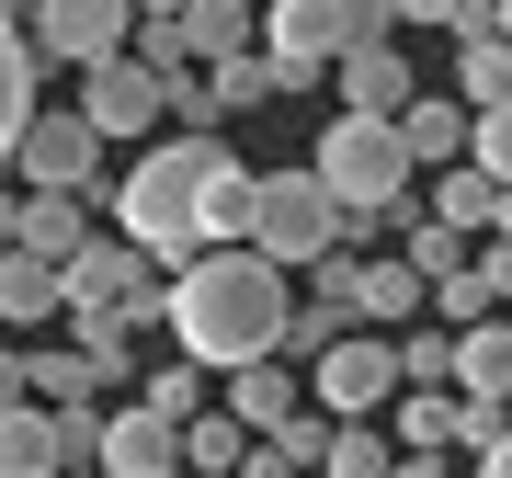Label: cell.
<instances>
[{"label": "cell", "mask_w": 512, "mask_h": 478, "mask_svg": "<svg viewBox=\"0 0 512 478\" xmlns=\"http://www.w3.org/2000/svg\"><path fill=\"white\" fill-rule=\"evenodd\" d=\"M137 410H148V422H171V433H183L194 410H217V376H205V365H183V353H171L160 376H137Z\"/></svg>", "instance_id": "obj_25"}, {"label": "cell", "mask_w": 512, "mask_h": 478, "mask_svg": "<svg viewBox=\"0 0 512 478\" xmlns=\"http://www.w3.org/2000/svg\"><path fill=\"white\" fill-rule=\"evenodd\" d=\"M387 126H399L410 171H456V160H467V103H456V92H410Z\"/></svg>", "instance_id": "obj_18"}, {"label": "cell", "mask_w": 512, "mask_h": 478, "mask_svg": "<svg viewBox=\"0 0 512 478\" xmlns=\"http://www.w3.org/2000/svg\"><path fill=\"white\" fill-rule=\"evenodd\" d=\"M69 456H57V410L46 399H12L0 410V478H57Z\"/></svg>", "instance_id": "obj_21"}, {"label": "cell", "mask_w": 512, "mask_h": 478, "mask_svg": "<svg viewBox=\"0 0 512 478\" xmlns=\"http://www.w3.org/2000/svg\"><path fill=\"white\" fill-rule=\"evenodd\" d=\"M217 387H228V399H217V410H228V422H239V433H251V444H262V433H285V422H296V410H319V399H308V376H296V365H285V353H262V365H228Z\"/></svg>", "instance_id": "obj_11"}, {"label": "cell", "mask_w": 512, "mask_h": 478, "mask_svg": "<svg viewBox=\"0 0 512 478\" xmlns=\"http://www.w3.org/2000/svg\"><path fill=\"white\" fill-rule=\"evenodd\" d=\"M387 478H444V456H399V467H387Z\"/></svg>", "instance_id": "obj_38"}, {"label": "cell", "mask_w": 512, "mask_h": 478, "mask_svg": "<svg viewBox=\"0 0 512 478\" xmlns=\"http://www.w3.org/2000/svg\"><path fill=\"white\" fill-rule=\"evenodd\" d=\"M444 387H456V399L512 410V308H490V319H467V331H456V365H444Z\"/></svg>", "instance_id": "obj_16"}, {"label": "cell", "mask_w": 512, "mask_h": 478, "mask_svg": "<svg viewBox=\"0 0 512 478\" xmlns=\"http://www.w3.org/2000/svg\"><path fill=\"white\" fill-rule=\"evenodd\" d=\"M57 478H92V467H57Z\"/></svg>", "instance_id": "obj_42"}, {"label": "cell", "mask_w": 512, "mask_h": 478, "mask_svg": "<svg viewBox=\"0 0 512 478\" xmlns=\"http://www.w3.org/2000/svg\"><path fill=\"white\" fill-rule=\"evenodd\" d=\"M205 80H217V103H228V114L274 103V80H262V46H251V57H217V69H205Z\"/></svg>", "instance_id": "obj_32"}, {"label": "cell", "mask_w": 512, "mask_h": 478, "mask_svg": "<svg viewBox=\"0 0 512 478\" xmlns=\"http://www.w3.org/2000/svg\"><path fill=\"white\" fill-rule=\"evenodd\" d=\"M387 467H399L387 422H330L319 433V478H387Z\"/></svg>", "instance_id": "obj_28"}, {"label": "cell", "mask_w": 512, "mask_h": 478, "mask_svg": "<svg viewBox=\"0 0 512 478\" xmlns=\"http://www.w3.org/2000/svg\"><path fill=\"white\" fill-rule=\"evenodd\" d=\"M330 92H342V114H399L421 80H410V57H399V35H353L342 57H330Z\"/></svg>", "instance_id": "obj_12"}, {"label": "cell", "mask_w": 512, "mask_h": 478, "mask_svg": "<svg viewBox=\"0 0 512 478\" xmlns=\"http://www.w3.org/2000/svg\"><path fill=\"white\" fill-rule=\"evenodd\" d=\"M12 194H23V183H12V171H0V239H12Z\"/></svg>", "instance_id": "obj_39"}, {"label": "cell", "mask_w": 512, "mask_h": 478, "mask_svg": "<svg viewBox=\"0 0 512 478\" xmlns=\"http://www.w3.org/2000/svg\"><path fill=\"white\" fill-rule=\"evenodd\" d=\"M490 205H501V183H478L467 160H456V171H433V217L456 228V239H478V228H490Z\"/></svg>", "instance_id": "obj_29"}, {"label": "cell", "mask_w": 512, "mask_h": 478, "mask_svg": "<svg viewBox=\"0 0 512 478\" xmlns=\"http://www.w3.org/2000/svg\"><path fill=\"white\" fill-rule=\"evenodd\" d=\"M0 171H12L23 194H92V205H114V183H103V137L80 126L69 103H35V114H23V137H12V160H0Z\"/></svg>", "instance_id": "obj_6"}, {"label": "cell", "mask_w": 512, "mask_h": 478, "mask_svg": "<svg viewBox=\"0 0 512 478\" xmlns=\"http://www.w3.org/2000/svg\"><path fill=\"white\" fill-rule=\"evenodd\" d=\"M399 262H410L421 285H444V274H456V262H467V239H456V228L433 217V205L410 194V205H399Z\"/></svg>", "instance_id": "obj_26"}, {"label": "cell", "mask_w": 512, "mask_h": 478, "mask_svg": "<svg viewBox=\"0 0 512 478\" xmlns=\"http://www.w3.org/2000/svg\"><path fill=\"white\" fill-rule=\"evenodd\" d=\"M308 399L330 410V422H376L387 399H399V353H387V331H342L330 353H308Z\"/></svg>", "instance_id": "obj_8"}, {"label": "cell", "mask_w": 512, "mask_h": 478, "mask_svg": "<svg viewBox=\"0 0 512 478\" xmlns=\"http://www.w3.org/2000/svg\"><path fill=\"white\" fill-rule=\"evenodd\" d=\"M126 0H23V46H35V69H92V57H126Z\"/></svg>", "instance_id": "obj_9"}, {"label": "cell", "mask_w": 512, "mask_h": 478, "mask_svg": "<svg viewBox=\"0 0 512 478\" xmlns=\"http://www.w3.org/2000/svg\"><path fill=\"white\" fill-rule=\"evenodd\" d=\"M456 12H467V0H387V23H433V35H444Z\"/></svg>", "instance_id": "obj_35"}, {"label": "cell", "mask_w": 512, "mask_h": 478, "mask_svg": "<svg viewBox=\"0 0 512 478\" xmlns=\"http://www.w3.org/2000/svg\"><path fill=\"white\" fill-rule=\"evenodd\" d=\"M319 433H330V410H296V422H285V433H262V444H274L296 478H308V467H319Z\"/></svg>", "instance_id": "obj_34"}, {"label": "cell", "mask_w": 512, "mask_h": 478, "mask_svg": "<svg viewBox=\"0 0 512 478\" xmlns=\"http://www.w3.org/2000/svg\"><path fill=\"white\" fill-rule=\"evenodd\" d=\"M444 35H456V103H467V114L512 103V35L490 23V0H467V12L444 23Z\"/></svg>", "instance_id": "obj_14"}, {"label": "cell", "mask_w": 512, "mask_h": 478, "mask_svg": "<svg viewBox=\"0 0 512 478\" xmlns=\"http://www.w3.org/2000/svg\"><path fill=\"white\" fill-rule=\"evenodd\" d=\"M467 467H478V478H512V422H501L490 444H478V456H467Z\"/></svg>", "instance_id": "obj_36"}, {"label": "cell", "mask_w": 512, "mask_h": 478, "mask_svg": "<svg viewBox=\"0 0 512 478\" xmlns=\"http://www.w3.org/2000/svg\"><path fill=\"white\" fill-rule=\"evenodd\" d=\"M387 353H399V387H444V365H456V331H387Z\"/></svg>", "instance_id": "obj_31"}, {"label": "cell", "mask_w": 512, "mask_h": 478, "mask_svg": "<svg viewBox=\"0 0 512 478\" xmlns=\"http://www.w3.org/2000/svg\"><path fill=\"white\" fill-rule=\"evenodd\" d=\"M171 23H183V57H194V69H217V57H251V46H262V12H251V0H183Z\"/></svg>", "instance_id": "obj_20"}, {"label": "cell", "mask_w": 512, "mask_h": 478, "mask_svg": "<svg viewBox=\"0 0 512 478\" xmlns=\"http://www.w3.org/2000/svg\"><path fill=\"white\" fill-rule=\"evenodd\" d=\"M12 399H23V353L0 342V410H12Z\"/></svg>", "instance_id": "obj_37"}, {"label": "cell", "mask_w": 512, "mask_h": 478, "mask_svg": "<svg viewBox=\"0 0 512 478\" xmlns=\"http://www.w3.org/2000/svg\"><path fill=\"white\" fill-rule=\"evenodd\" d=\"M23 399L80 410V399H103V376H92V353H80V342H57V353H23Z\"/></svg>", "instance_id": "obj_23"}, {"label": "cell", "mask_w": 512, "mask_h": 478, "mask_svg": "<svg viewBox=\"0 0 512 478\" xmlns=\"http://www.w3.org/2000/svg\"><path fill=\"white\" fill-rule=\"evenodd\" d=\"M467 274H478V296H490V308H512V239H501V228H478Z\"/></svg>", "instance_id": "obj_33"}, {"label": "cell", "mask_w": 512, "mask_h": 478, "mask_svg": "<svg viewBox=\"0 0 512 478\" xmlns=\"http://www.w3.org/2000/svg\"><path fill=\"white\" fill-rule=\"evenodd\" d=\"M421 296H433V285H421L399 251L353 262V319H365V331H410V319H421Z\"/></svg>", "instance_id": "obj_19"}, {"label": "cell", "mask_w": 512, "mask_h": 478, "mask_svg": "<svg viewBox=\"0 0 512 478\" xmlns=\"http://www.w3.org/2000/svg\"><path fill=\"white\" fill-rule=\"evenodd\" d=\"M342 239H353V217L308 183V171H262V194H251V239H239V251H262L274 274H308V262L342 251Z\"/></svg>", "instance_id": "obj_4"}, {"label": "cell", "mask_w": 512, "mask_h": 478, "mask_svg": "<svg viewBox=\"0 0 512 478\" xmlns=\"http://www.w3.org/2000/svg\"><path fill=\"white\" fill-rule=\"evenodd\" d=\"M160 478H183V467H160Z\"/></svg>", "instance_id": "obj_43"}, {"label": "cell", "mask_w": 512, "mask_h": 478, "mask_svg": "<svg viewBox=\"0 0 512 478\" xmlns=\"http://www.w3.org/2000/svg\"><path fill=\"white\" fill-rule=\"evenodd\" d=\"M126 12H137V23H148V12H183V0H126Z\"/></svg>", "instance_id": "obj_40"}, {"label": "cell", "mask_w": 512, "mask_h": 478, "mask_svg": "<svg viewBox=\"0 0 512 478\" xmlns=\"http://www.w3.org/2000/svg\"><path fill=\"white\" fill-rule=\"evenodd\" d=\"M308 183L342 205L353 228H376V217H399V205L421 194V171H410V148H399V126H387V114H330Z\"/></svg>", "instance_id": "obj_3"}, {"label": "cell", "mask_w": 512, "mask_h": 478, "mask_svg": "<svg viewBox=\"0 0 512 478\" xmlns=\"http://www.w3.org/2000/svg\"><path fill=\"white\" fill-rule=\"evenodd\" d=\"M23 114H35V46H23V12L0 0V160H12Z\"/></svg>", "instance_id": "obj_22"}, {"label": "cell", "mask_w": 512, "mask_h": 478, "mask_svg": "<svg viewBox=\"0 0 512 478\" xmlns=\"http://www.w3.org/2000/svg\"><path fill=\"white\" fill-rule=\"evenodd\" d=\"M490 23H501V35H512V0H490Z\"/></svg>", "instance_id": "obj_41"}, {"label": "cell", "mask_w": 512, "mask_h": 478, "mask_svg": "<svg viewBox=\"0 0 512 478\" xmlns=\"http://www.w3.org/2000/svg\"><path fill=\"white\" fill-rule=\"evenodd\" d=\"M80 239H103V217H92V194H12V239L0 251H23V262H69Z\"/></svg>", "instance_id": "obj_13"}, {"label": "cell", "mask_w": 512, "mask_h": 478, "mask_svg": "<svg viewBox=\"0 0 512 478\" xmlns=\"http://www.w3.org/2000/svg\"><path fill=\"white\" fill-rule=\"evenodd\" d=\"M0 331H57V274L23 251H0Z\"/></svg>", "instance_id": "obj_24"}, {"label": "cell", "mask_w": 512, "mask_h": 478, "mask_svg": "<svg viewBox=\"0 0 512 478\" xmlns=\"http://www.w3.org/2000/svg\"><path fill=\"white\" fill-rule=\"evenodd\" d=\"M285 274L262 251H194V262H171L160 274V331L183 365L205 376H228V365H262V353L285 342Z\"/></svg>", "instance_id": "obj_1"}, {"label": "cell", "mask_w": 512, "mask_h": 478, "mask_svg": "<svg viewBox=\"0 0 512 478\" xmlns=\"http://www.w3.org/2000/svg\"><path fill=\"white\" fill-rule=\"evenodd\" d=\"M467 171H478V183H501V194H512V103L467 114Z\"/></svg>", "instance_id": "obj_30"}, {"label": "cell", "mask_w": 512, "mask_h": 478, "mask_svg": "<svg viewBox=\"0 0 512 478\" xmlns=\"http://www.w3.org/2000/svg\"><path fill=\"white\" fill-rule=\"evenodd\" d=\"M387 422V444H399V456H478V444H490L512 410H490V399H456V387H399V399L376 410Z\"/></svg>", "instance_id": "obj_7"}, {"label": "cell", "mask_w": 512, "mask_h": 478, "mask_svg": "<svg viewBox=\"0 0 512 478\" xmlns=\"http://www.w3.org/2000/svg\"><path fill=\"white\" fill-rule=\"evenodd\" d=\"M205 160L217 137H160L137 171H114V239H137L148 262H194V194H205Z\"/></svg>", "instance_id": "obj_2"}, {"label": "cell", "mask_w": 512, "mask_h": 478, "mask_svg": "<svg viewBox=\"0 0 512 478\" xmlns=\"http://www.w3.org/2000/svg\"><path fill=\"white\" fill-rule=\"evenodd\" d=\"M69 114H80L92 137H160V69H137V57H92Z\"/></svg>", "instance_id": "obj_10"}, {"label": "cell", "mask_w": 512, "mask_h": 478, "mask_svg": "<svg viewBox=\"0 0 512 478\" xmlns=\"http://www.w3.org/2000/svg\"><path fill=\"white\" fill-rule=\"evenodd\" d=\"M160 467H183L171 456V422H148V410H103V433H92V478H160Z\"/></svg>", "instance_id": "obj_17"}, {"label": "cell", "mask_w": 512, "mask_h": 478, "mask_svg": "<svg viewBox=\"0 0 512 478\" xmlns=\"http://www.w3.org/2000/svg\"><path fill=\"white\" fill-rule=\"evenodd\" d=\"M137 308H160V262H148L137 239H80V251L57 262V319H69V331L137 319Z\"/></svg>", "instance_id": "obj_5"}, {"label": "cell", "mask_w": 512, "mask_h": 478, "mask_svg": "<svg viewBox=\"0 0 512 478\" xmlns=\"http://www.w3.org/2000/svg\"><path fill=\"white\" fill-rule=\"evenodd\" d=\"M171 456H183V478H228L239 456H251V433H239L228 410H194V422L171 433Z\"/></svg>", "instance_id": "obj_27"}, {"label": "cell", "mask_w": 512, "mask_h": 478, "mask_svg": "<svg viewBox=\"0 0 512 478\" xmlns=\"http://www.w3.org/2000/svg\"><path fill=\"white\" fill-rule=\"evenodd\" d=\"M251 194H262V171L239 148H217L205 160V194H194V251H239L251 239Z\"/></svg>", "instance_id": "obj_15"}]
</instances>
